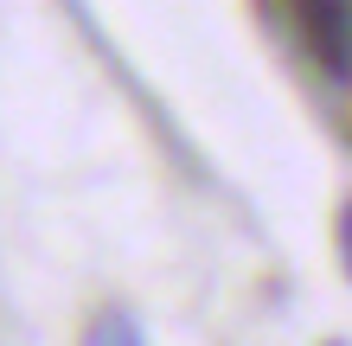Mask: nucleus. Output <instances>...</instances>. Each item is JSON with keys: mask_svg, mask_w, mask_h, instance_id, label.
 <instances>
[{"mask_svg": "<svg viewBox=\"0 0 352 346\" xmlns=\"http://www.w3.org/2000/svg\"><path fill=\"white\" fill-rule=\"evenodd\" d=\"M84 346H141V327H135L129 314H96L90 334H84Z\"/></svg>", "mask_w": 352, "mask_h": 346, "instance_id": "2", "label": "nucleus"}, {"mask_svg": "<svg viewBox=\"0 0 352 346\" xmlns=\"http://www.w3.org/2000/svg\"><path fill=\"white\" fill-rule=\"evenodd\" d=\"M340 250H346V270H352V206H346V218H340Z\"/></svg>", "mask_w": 352, "mask_h": 346, "instance_id": "3", "label": "nucleus"}, {"mask_svg": "<svg viewBox=\"0 0 352 346\" xmlns=\"http://www.w3.org/2000/svg\"><path fill=\"white\" fill-rule=\"evenodd\" d=\"M295 26H301V45L320 71H346L352 65V7L346 0H295Z\"/></svg>", "mask_w": 352, "mask_h": 346, "instance_id": "1", "label": "nucleus"}]
</instances>
